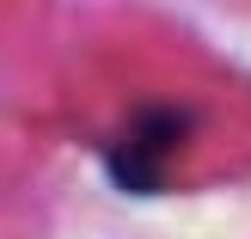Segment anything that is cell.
<instances>
[{
  "label": "cell",
  "mask_w": 251,
  "mask_h": 239,
  "mask_svg": "<svg viewBox=\"0 0 251 239\" xmlns=\"http://www.w3.org/2000/svg\"><path fill=\"white\" fill-rule=\"evenodd\" d=\"M190 123L178 117V110H147V117H135L129 123V135H123V147H117V159H123V172H129L135 184H153L159 172L178 159V147L190 141Z\"/></svg>",
  "instance_id": "1"
}]
</instances>
